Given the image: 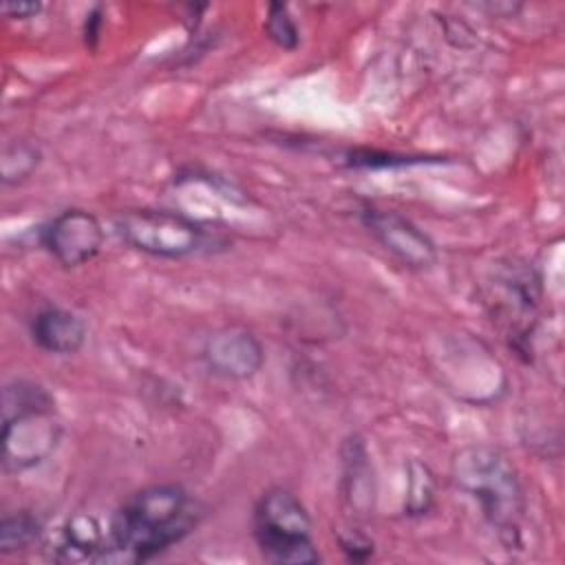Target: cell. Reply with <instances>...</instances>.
Instances as JSON below:
<instances>
[{"mask_svg": "<svg viewBox=\"0 0 565 565\" xmlns=\"http://www.w3.org/2000/svg\"><path fill=\"white\" fill-rule=\"evenodd\" d=\"M203 508L183 486L154 483L132 492L115 512L108 532L106 561H148L188 536L201 521Z\"/></svg>", "mask_w": 565, "mask_h": 565, "instance_id": "6da1fadb", "label": "cell"}, {"mask_svg": "<svg viewBox=\"0 0 565 565\" xmlns=\"http://www.w3.org/2000/svg\"><path fill=\"white\" fill-rule=\"evenodd\" d=\"M452 483L477 501L483 519L512 545L519 541L525 514V492L516 468L492 446L461 448L450 466Z\"/></svg>", "mask_w": 565, "mask_h": 565, "instance_id": "7a4b0ae2", "label": "cell"}, {"mask_svg": "<svg viewBox=\"0 0 565 565\" xmlns=\"http://www.w3.org/2000/svg\"><path fill=\"white\" fill-rule=\"evenodd\" d=\"M62 439L53 395L26 380L2 388V468L9 475L31 470L46 461Z\"/></svg>", "mask_w": 565, "mask_h": 565, "instance_id": "3957f363", "label": "cell"}, {"mask_svg": "<svg viewBox=\"0 0 565 565\" xmlns=\"http://www.w3.org/2000/svg\"><path fill=\"white\" fill-rule=\"evenodd\" d=\"M252 527L265 561L311 565L320 554L311 541V519L300 499L285 488H269L254 505Z\"/></svg>", "mask_w": 565, "mask_h": 565, "instance_id": "277c9868", "label": "cell"}, {"mask_svg": "<svg viewBox=\"0 0 565 565\" xmlns=\"http://www.w3.org/2000/svg\"><path fill=\"white\" fill-rule=\"evenodd\" d=\"M113 227L128 247L157 258H185L201 249L205 236L194 218L168 210H121Z\"/></svg>", "mask_w": 565, "mask_h": 565, "instance_id": "5b68a950", "label": "cell"}, {"mask_svg": "<svg viewBox=\"0 0 565 565\" xmlns=\"http://www.w3.org/2000/svg\"><path fill=\"white\" fill-rule=\"evenodd\" d=\"M40 241L62 267H79L99 254L104 227L95 214L73 207L53 216L42 227Z\"/></svg>", "mask_w": 565, "mask_h": 565, "instance_id": "8992f818", "label": "cell"}, {"mask_svg": "<svg viewBox=\"0 0 565 565\" xmlns=\"http://www.w3.org/2000/svg\"><path fill=\"white\" fill-rule=\"evenodd\" d=\"M362 223L402 265L411 269H428L437 263V247L433 238L404 214L395 210L366 207L362 212Z\"/></svg>", "mask_w": 565, "mask_h": 565, "instance_id": "52a82bcc", "label": "cell"}, {"mask_svg": "<svg viewBox=\"0 0 565 565\" xmlns=\"http://www.w3.org/2000/svg\"><path fill=\"white\" fill-rule=\"evenodd\" d=\"M201 355L205 366L225 380L254 377L265 362L263 344L245 327L216 329L207 335Z\"/></svg>", "mask_w": 565, "mask_h": 565, "instance_id": "ba28073f", "label": "cell"}, {"mask_svg": "<svg viewBox=\"0 0 565 565\" xmlns=\"http://www.w3.org/2000/svg\"><path fill=\"white\" fill-rule=\"evenodd\" d=\"M108 539L93 514L75 512L64 521L51 547V558L57 563L106 561Z\"/></svg>", "mask_w": 565, "mask_h": 565, "instance_id": "9c48e42d", "label": "cell"}, {"mask_svg": "<svg viewBox=\"0 0 565 565\" xmlns=\"http://www.w3.org/2000/svg\"><path fill=\"white\" fill-rule=\"evenodd\" d=\"M31 340L46 353L71 355L84 347L86 324L84 320L64 307H42L29 324Z\"/></svg>", "mask_w": 565, "mask_h": 565, "instance_id": "30bf717a", "label": "cell"}, {"mask_svg": "<svg viewBox=\"0 0 565 565\" xmlns=\"http://www.w3.org/2000/svg\"><path fill=\"white\" fill-rule=\"evenodd\" d=\"M342 490L351 503L353 514H369L373 510V470L364 444L355 437L342 448Z\"/></svg>", "mask_w": 565, "mask_h": 565, "instance_id": "8fae6325", "label": "cell"}, {"mask_svg": "<svg viewBox=\"0 0 565 565\" xmlns=\"http://www.w3.org/2000/svg\"><path fill=\"white\" fill-rule=\"evenodd\" d=\"M42 536V523L35 514L20 510L0 521V552L15 554L33 547Z\"/></svg>", "mask_w": 565, "mask_h": 565, "instance_id": "7c38bea8", "label": "cell"}, {"mask_svg": "<svg viewBox=\"0 0 565 565\" xmlns=\"http://www.w3.org/2000/svg\"><path fill=\"white\" fill-rule=\"evenodd\" d=\"M42 152L31 141H11L2 152V183L15 185L29 179L40 166Z\"/></svg>", "mask_w": 565, "mask_h": 565, "instance_id": "4fadbf2b", "label": "cell"}, {"mask_svg": "<svg viewBox=\"0 0 565 565\" xmlns=\"http://www.w3.org/2000/svg\"><path fill=\"white\" fill-rule=\"evenodd\" d=\"M433 492H435V479L430 470L419 461H411L408 494H406L408 514H424L433 503Z\"/></svg>", "mask_w": 565, "mask_h": 565, "instance_id": "5bb4252c", "label": "cell"}, {"mask_svg": "<svg viewBox=\"0 0 565 565\" xmlns=\"http://www.w3.org/2000/svg\"><path fill=\"white\" fill-rule=\"evenodd\" d=\"M265 33L269 35V40L274 44H278L280 49H296L298 46V26L289 13V9L280 2H271L267 7V15H265Z\"/></svg>", "mask_w": 565, "mask_h": 565, "instance_id": "9a60e30c", "label": "cell"}, {"mask_svg": "<svg viewBox=\"0 0 565 565\" xmlns=\"http://www.w3.org/2000/svg\"><path fill=\"white\" fill-rule=\"evenodd\" d=\"M422 163V157H404V154H386V152H369L355 150L349 154V166L353 168H386V166H408Z\"/></svg>", "mask_w": 565, "mask_h": 565, "instance_id": "2e32d148", "label": "cell"}, {"mask_svg": "<svg viewBox=\"0 0 565 565\" xmlns=\"http://www.w3.org/2000/svg\"><path fill=\"white\" fill-rule=\"evenodd\" d=\"M340 545L351 561H366L373 554V543L358 530H351L347 536H342Z\"/></svg>", "mask_w": 565, "mask_h": 565, "instance_id": "e0dca14e", "label": "cell"}, {"mask_svg": "<svg viewBox=\"0 0 565 565\" xmlns=\"http://www.w3.org/2000/svg\"><path fill=\"white\" fill-rule=\"evenodd\" d=\"M40 9H42L40 2H4V4H2V13H4V15H9V18H20V20L38 15Z\"/></svg>", "mask_w": 565, "mask_h": 565, "instance_id": "ac0fdd59", "label": "cell"}]
</instances>
